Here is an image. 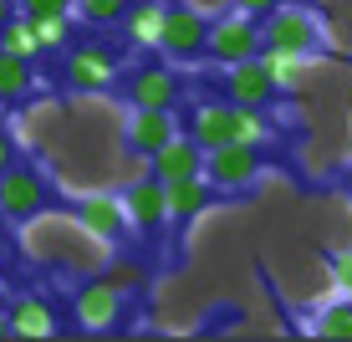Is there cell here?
Returning a JSON list of instances; mask_svg holds the SVG:
<instances>
[{"mask_svg":"<svg viewBox=\"0 0 352 342\" xmlns=\"http://www.w3.org/2000/svg\"><path fill=\"white\" fill-rule=\"evenodd\" d=\"M261 46L291 52V56H301V62H311V56L352 62L347 52H337V46L327 41V26H322L317 0H281L276 10H265V16H261Z\"/></svg>","mask_w":352,"mask_h":342,"instance_id":"cell-1","label":"cell"},{"mask_svg":"<svg viewBox=\"0 0 352 342\" xmlns=\"http://www.w3.org/2000/svg\"><path fill=\"white\" fill-rule=\"evenodd\" d=\"M52 204H56V184L36 164L16 158V164L0 174V220H6V225H26V220L46 215Z\"/></svg>","mask_w":352,"mask_h":342,"instance_id":"cell-2","label":"cell"},{"mask_svg":"<svg viewBox=\"0 0 352 342\" xmlns=\"http://www.w3.org/2000/svg\"><path fill=\"white\" fill-rule=\"evenodd\" d=\"M123 77V56L107 41H72L62 56V82L72 92H107Z\"/></svg>","mask_w":352,"mask_h":342,"instance_id":"cell-3","label":"cell"},{"mask_svg":"<svg viewBox=\"0 0 352 342\" xmlns=\"http://www.w3.org/2000/svg\"><path fill=\"white\" fill-rule=\"evenodd\" d=\"M271 149H256V143H220V149L204 153V174L214 179V189L220 194H250L261 184V169L271 164Z\"/></svg>","mask_w":352,"mask_h":342,"instance_id":"cell-4","label":"cell"},{"mask_svg":"<svg viewBox=\"0 0 352 342\" xmlns=\"http://www.w3.org/2000/svg\"><path fill=\"white\" fill-rule=\"evenodd\" d=\"M220 97H225V103H235V107H261V113H276V107L291 103V92L265 72L261 56L235 62V67H220Z\"/></svg>","mask_w":352,"mask_h":342,"instance_id":"cell-5","label":"cell"},{"mask_svg":"<svg viewBox=\"0 0 352 342\" xmlns=\"http://www.w3.org/2000/svg\"><path fill=\"white\" fill-rule=\"evenodd\" d=\"M261 56V21L245 16V10H220L210 16V46H204V62L214 67H235V62H250Z\"/></svg>","mask_w":352,"mask_h":342,"instance_id":"cell-6","label":"cell"},{"mask_svg":"<svg viewBox=\"0 0 352 342\" xmlns=\"http://www.w3.org/2000/svg\"><path fill=\"white\" fill-rule=\"evenodd\" d=\"M118 87H123L128 107H168V113H179V103H184V77H179L174 62H138L133 72L118 77Z\"/></svg>","mask_w":352,"mask_h":342,"instance_id":"cell-7","label":"cell"},{"mask_svg":"<svg viewBox=\"0 0 352 342\" xmlns=\"http://www.w3.org/2000/svg\"><path fill=\"white\" fill-rule=\"evenodd\" d=\"M204 46H210V16L194 10L189 0L168 6L164 10V31H159V52L174 67H194V62H204Z\"/></svg>","mask_w":352,"mask_h":342,"instance_id":"cell-8","label":"cell"},{"mask_svg":"<svg viewBox=\"0 0 352 342\" xmlns=\"http://www.w3.org/2000/svg\"><path fill=\"white\" fill-rule=\"evenodd\" d=\"M72 312H77V322L87 327V332H123V327H128V297L118 286H107L102 276L77 286Z\"/></svg>","mask_w":352,"mask_h":342,"instance_id":"cell-9","label":"cell"},{"mask_svg":"<svg viewBox=\"0 0 352 342\" xmlns=\"http://www.w3.org/2000/svg\"><path fill=\"white\" fill-rule=\"evenodd\" d=\"M123 210H128V230H138L148 246H159L164 230H168V200H164V184L159 179H133L123 189Z\"/></svg>","mask_w":352,"mask_h":342,"instance_id":"cell-10","label":"cell"},{"mask_svg":"<svg viewBox=\"0 0 352 342\" xmlns=\"http://www.w3.org/2000/svg\"><path fill=\"white\" fill-rule=\"evenodd\" d=\"M77 225L87 240H102V246H118L128 235V210L123 194H82L77 200Z\"/></svg>","mask_w":352,"mask_h":342,"instance_id":"cell-11","label":"cell"},{"mask_svg":"<svg viewBox=\"0 0 352 342\" xmlns=\"http://www.w3.org/2000/svg\"><path fill=\"white\" fill-rule=\"evenodd\" d=\"M174 133H179V118L168 113V107H128V118H123V149L138 153V158H148L153 149H164Z\"/></svg>","mask_w":352,"mask_h":342,"instance_id":"cell-12","label":"cell"},{"mask_svg":"<svg viewBox=\"0 0 352 342\" xmlns=\"http://www.w3.org/2000/svg\"><path fill=\"white\" fill-rule=\"evenodd\" d=\"M164 200H168V225H194L204 210H214L220 204V189H214L210 174H189V179H174V184H164Z\"/></svg>","mask_w":352,"mask_h":342,"instance_id":"cell-13","label":"cell"},{"mask_svg":"<svg viewBox=\"0 0 352 342\" xmlns=\"http://www.w3.org/2000/svg\"><path fill=\"white\" fill-rule=\"evenodd\" d=\"M148 174L159 184H174V179H189V174H204V149L189 138V133H174L164 149L148 153Z\"/></svg>","mask_w":352,"mask_h":342,"instance_id":"cell-14","label":"cell"},{"mask_svg":"<svg viewBox=\"0 0 352 342\" xmlns=\"http://www.w3.org/2000/svg\"><path fill=\"white\" fill-rule=\"evenodd\" d=\"M184 133L194 143H199L204 153L210 149H220V143H230L235 133H230V103L225 97H210V103H194L189 113H184Z\"/></svg>","mask_w":352,"mask_h":342,"instance_id":"cell-15","label":"cell"},{"mask_svg":"<svg viewBox=\"0 0 352 342\" xmlns=\"http://www.w3.org/2000/svg\"><path fill=\"white\" fill-rule=\"evenodd\" d=\"M164 10H168V0H128L123 21H118V26H123V41L138 46V52H159Z\"/></svg>","mask_w":352,"mask_h":342,"instance_id":"cell-16","label":"cell"},{"mask_svg":"<svg viewBox=\"0 0 352 342\" xmlns=\"http://www.w3.org/2000/svg\"><path fill=\"white\" fill-rule=\"evenodd\" d=\"M56 307L46 297H16L10 301V337H31V342H41V337H56Z\"/></svg>","mask_w":352,"mask_h":342,"instance_id":"cell-17","label":"cell"},{"mask_svg":"<svg viewBox=\"0 0 352 342\" xmlns=\"http://www.w3.org/2000/svg\"><path fill=\"white\" fill-rule=\"evenodd\" d=\"M307 332L327 337V342H352V297H347V291L337 301H327V307L307 312Z\"/></svg>","mask_w":352,"mask_h":342,"instance_id":"cell-18","label":"cell"},{"mask_svg":"<svg viewBox=\"0 0 352 342\" xmlns=\"http://www.w3.org/2000/svg\"><path fill=\"white\" fill-rule=\"evenodd\" d=\"M36 92V62H21V56L0 52V107H16Z\"/></svg>","mask_w":352,"mask_h":342,"instance_id":"cell-19","label":"cell"},{"mask_svg":"<svg viewBox=\"0 0 352 342\" xmlns=\"http://www.w3.org/2000/svg\"><path fill=\"white\" fill-rule=\"evenodd\" d=\"M0 52H10V56H21V62H36L41 56V41H36V26H31V16H10L6 26H0Z\"/></svg>","mask_w":352,"mask_h":342,"instance_id":"cell-20","label":"cell"},{"mask_svg":"<svg viewBox=\"0 0 352 342\" xmlns=\"http://www.w3.org/2000/svg\"><path fill=\"white\" fill-rule=\"evenodd\" d=\"M123 10H128V0H72V16H77L87 31L118 26V21H123Z\"/></svg>","mask_w":352,"mask_h":342,"instance_id":"cell-21","label":"cell"},{"mask_svg":"<svg viewBox=\"0 0 352 342\" xmlns=\"http://www.w3.org/2000/svg\"><path fill=\"white\" fill-rule=\"evenodd\" d=\"M31 26H36V41H41V52H67L72 46V16H31Z\"/></svg>","mask_w":352,"mask_h":342,"instance_id":"cell-22","label":"cell"},{"mask_svg":"<svg viewBox=\"0 0 352 342\" xmlns=\"http://www.w3.org/2000/svg\"><path fill=\"white\" fill-rule=\"evenodd\" d=\"M261 62H265V72H271V77L281 82L286 92H296L301 72H307V62H301V56H291V52H276V46H261Z\"/></svg>","mask_w":352,"mask_h":342,"instance_id":"cell-23","label":"cell"},{"mask_svg":"<svg viewBox=\"0 0 352 342\" xmlns=\"http://www.w3.org/2000/svg\"><path fill=\"white\" fill-rule=\"evenodd\" d=\"M322 266H327V276L337 281V291H347L352 297V246H322Z\"/></svg>","mask_w":352,"mask_h":342,"instance_id":"cell-24","label":"cell"},{"mask_svg":"<svg viewBox=\"0 0 352 342\" xmlns=\"http://www.w3.org/2000/svg\"><path fill=\"white\" fill-rule=\"evenodd\" d=\"M102 281H107V286H118V291H138L143 281H148V271H143V266H133V261H118Z\"/></svg>","mask_w":352,"mask_h":342,"instance_id":"cell-25","label":"cell"},{"mask_svg":"<svg viewBox=\"0 0 352 342\" xmlns=\"http://www.w3.org/2000/svg\"><path fill=\"white\" fill-rule=\"evenodd\" d=\"M21 16H72V0H16Z\"/></svg>","mask_w":352,"mask_h":342,"instance_id":"cell-26","label":"cell"},{"mask_svg":"<svg viewBox=\"0 0 352 342\" xmlns=\"http://www.w3.org/2000/svg\"><path fill=\"white\" fill-rule=\"evenodd\" d=\"M16 158H21V143H16V133L0 123V174H6V169L16 164Z\"/></svg>","mask_w":352,"mask_h":342,"instance_id":"cell-27","label":"cell"},{"mask_svg":"<svg viewBox=\"0 0 352 342\" xmlns=\"http://www.w3.org/2000/svg\"><path fill=\"white\" fill-rule=\"evenodd\" d=\"M230 6H235V10H245V16H265V10H276V6H281V0H230Z\"/></svg>","mask_w":352,"mask_h":342,"instance_id":"cell-28","label":"cell"},{"mask_svg":"<svg viewBox=\"0 0 352 342\" xmlns=\"http://www.w3.org/2000/svg\"><path fill=\"white\" fill-rule=\"evenodd\" d=\"M337 184H342V189L352 194V158H347V164H342V169H337Z\"/></svg>","mask_w":352,"mask_h":342,"instance_id":"cell-29","label":"cell"},{"mask_svg":"<svg viewBox=\"0 0 352 342\" xmlns=\"http://www.w3.org/2000/svg\"><path fill=\"white\" fill-rule=\"evenodd\" d=\"M10 337V307H0V342Z\"/></svg>","mask_w":352,"mask_h":342,"instance_id":"cell-30","label":"cell"},{"mask_svg":"<svg viewBox=\"0 0 352 342\" xmlns=\"http://www.w3.org/2000/svg\"><path fill=\"white\" fill-rule=\"evenodd\" d=\"M10 16H16V0H0V26H6Z\"/></svg>","mask_w":352,"mask_h":342,"instance_id":"cell-31","label":"cell"},{"mask_svg":"<svg viewBox=\"0 0 352 342\" xmlns=\"http://www.w3.org/2000/svg\"><path fill=\"white\" fill-rule=\"evenodd\" d=\"M0 286H6V266H0Z\"/></svg>","mask_w":352,"mask_h":342,"instance_id":"cell-32","label":"cell"}]
</instances>
